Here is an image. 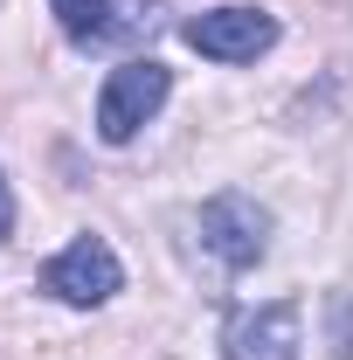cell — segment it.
<instances>
[{
    "label": "cell",
    "mask_w": 353,
    "mask_h": 360,
    "mask_svg": "<svg viewBox=\"0 0 353 360\" xmlns=\"http://www.w3.org/2000/svg\"><path fill=\"white\" fill-rule=\"evenodd\" d=\"M167 97H174V70L153 63V56H125L97 90V139L104 146H132L167 111Z\"/></svg>",
    "instance_id": "1"
},
{
    "label": "cell",
    "mask_w": 353,
    "mask_h": 360,
    "mask_svg": "<svg viewBox=\"0 0 353 360\" xmlns=\"http://www.w3.org/2000/svg\"><path fill=\"white\" fill-rule=\"evenodd\" d=\"M194 229H201V250H208L229 277H243V270H257L270 257V208H257V201L236 194V187L208 194L201 215H194Z\"/></svg>",
    "instance_id": "2"
},
{
    "label": "cell",
    "mask_w": 353,
    "mask_h": 360,
    "mask_svg": "<svg viewBox=\"0 0 353 360\" xmlns=\"http://www.w3.org/2000/svg\"><path fill=\"white\" fill-rule=\"evenodd\" d=\"M180 42L194 56H208V63H257V56L277 49V14L229 0V7H208V14L180 21Z\"/></svg>",
    "instance_id": "3"
},
{
    "label": "cell",
    "mask_w": 353,
    "mask_h": 360,
    "mask_svg": "<svg viewBox=\"0 0 353 360\" xmlns=\"http://www.w3.org/2000/svg\"><path fill=\"white\" fill-rule=\"evenodd\" d=\"M42 291L63 298V305H77V312H90V305H111L125 291V264H118V250L104 236H77L63 257H49Z\"/></svg>",
    "instance_id": "4"
},
{
    "label": "cell",
    "mask_w": 353,
    "mask_h": 360,
    "mask_svg": "<svg viewBox=\"0 0 353 360\" xmlns=\"http://www.w3.org/2000/svg\"><path fill=\"white\" fill-rule=\"evenodd\" d=\"M305 347V305L298 298H270L243 305L222 319V360H298Z\"/></svg>",
    "instance_id": "5"
},
{
    "label": "cell",
    "mask_w": 353,
    "mask_h": 360,
    "mask_svg": "<svg viewBox=\"0 0 353 360\" xmlns=\"http://www.w3.org/2000/svg\"><path fill=\"white\" fill-rule=\"evenodd\" d=\"M49 7H56L63 35H70L77 49H97V42H111V35H118V21H111V14H118V0H49Z\"/></svg>",
    "instance_id": "6"
},
{
    "label": "cell",
    "mask_w": 353,
    "mask_h": 360,
    "mask_svg": "<svg viewBox=\"0 0 353 360\" xmlns=\"http://www.w3.org/2000/svg\"><path fill=\"white\" fill-rule=\"evenodd\" d=\"M326 319H333V360H353V298L347 291L326 298Z\"/></svg>",
    "instance_id": "7"
},
{
    "label": "cell",
    "mask_w": 353,
    "mask_h": 360,
    "mask_svg": "<svg viewBox=\"0 0 353 360\" xmlns=\"http://www.w3.org/2000/svg\"><path fill=\"white\" fill-rule=\"evenodd\" d=\"M14 236V194H7V174H0V243Z\"/></svg>",
    "instance_id": "8"
}]
</instances>
